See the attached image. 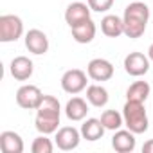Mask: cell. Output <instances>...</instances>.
Instances as JSON below:
<instances>
[{
    "instance_id": "obj_1",
    "label": "cell",
    "mask_w": 153,
    "mask_h": 153,
    "mask_svg": "<svg viewBox=\"0 0 153 153\" xmlns=\"http://www.w3.org/2000/svg\"><path fill=\"white\" fill-rule=\"evenodd\" d=\"M59 115H61V106L59 101L54 96H43L40 106L36 108V117H34V126L40 133L51 135L56 133L59 128Z\"/></svg>"
},
{
    "instance_id": "obj_2",
    "label": "cell",
    "mask_w": 153,
    "mask_h": 153,
    "mask_svg": "<svg viewBox=\"0 0 153 153\" xmlns=\"http://www.w3.org/2000/svg\"><path fill=\"white\" fill-rule=\"evenodd\" d=\"M124 34L131 40L140 38L146 33L148 22H149V7L144 2H131L124 9Z\"/></svg>"
},
{
    "instance_id": "obj_3",
    "label": "cell",
    "mask_w": 153,
    "mask_h": 153,
    "mask_svg": "<svg viewBox=\"0 0 153 153\" xmlns=\"http://www.w3.org/2000/svg\"><path fill=\"white\" fill-rule=\"evenodd\" d=\"M123 117H124V126L133 131L135 135L146 133L149 128L148 114L144 108V103L139 101H126L123 106Z\"/></svg>"
},
{
    "instance_id": "obj_4",
    "label": "cell",
    "mask_w": 153,
    "mask_h": 153,
    "mask_svg": "<svg viewBox=\"0 0 153 153\" xmlns=\"http://www.w3.org/2000/svg\"><path fill=\"white\" fill-rule=\"evenodd\" d=\"M24 34V22L16 15H2L0 16V42L11 43L22 38Z\"/></svg>"
},
{
    "instance_id": "obj_5",
    "label": "cell",
    "mask_w": 153,
    "mask_h": 153,
    "mask_svg": "<svg viewBox=\"0 0 153 153\" xmlns=\"http://www.w3.org/2000/svg\"><path fill=\"white\" fill-rule=\"evenodd\" d=\"M87 76L83 70L79 68H70L61 76V88L67 94H79L87 88Z\"/></svg>"
},
{
    "instance_id": "obj_6",
    "label": "cell",
    "mask_w": 153,
    "mask_h": 153,
    "mask_svg": "<svg viewBox=\"0 0 153 153\" xmlns=\"http://www.w3.org/2000/svg\"><path fill=\"white\" fill-rule=\"evenodd\" d=\"M43 99L42 90L36 85H24L16 90V105L25 110H36Z\"/></svg>"
},
{
    "instance_id": "obj_7",
    "label": "cell",
    "mask_w": 153,
    "mask_h": 153,
    "mask_svg": "<svg viewBox=\"0 0 153 153\" xmlns=\"http://www.w3.org/2000/svg\"><path fill=\"white\" fill-rule=\"evenodd\" d=\"M81 130L74 128V126H63L56 131V137H54V142L56 146L61 149V151H72L79 146V140H81Z\"/></svg>"
},
{
    "instance_id": "obj_8",
    "label": "cell",
    "mask_w": 153,
    "mask_h": 153,
    "mask_svg": "<svg viewBox=\"0 0 153 153\" xmlns=\"http://www.w3.org/2000/svg\"><path fill=\"white\" fill-rule=\"evenodd\" d=\"M124 70H126L128 76H133V78H140V76L148 74V70H149V58H148V54L130 52L124 58Z\"/></svg>"
},
{
    "instance_id": "obj_9",
    "label": "cell",
    "mask_w": 153,
    "mask_h": 153,
    "mask_svg": "<svg viewBox=\"0 0 153 153\" xmlns=\"http://www.w3.org/2000/svg\"><path fill=\"white\" fill-rule=\"evenodd\" d=\"M87 74L94 81H108L114 78V65L105 58H94L87 67Z\"/></svg>"
},
{
    "instance_id": "obj_10",
    "label": "cell",
    "mask_w": 153,
    "mask_h": 153,
    "mask_svg": "<svg viewBox=\"0 0 153 153\" xmlns=\"http://www.w3.org/2000/svg\"><path fill=\"white\" fill-rule=\"evenodd\" d=\"M25 47H27L29 52H33L36 56H42L49 51V38L40 29H29L25 33Z\"/></svg>"
},
{
    "instance_id": "obj_11",
    "label": "cell",
    "mask_w": 153,
    "mask_h": 153,
    "mask_svg": "<svg viewBox=\"0 0 153 153\" xmlns=\"http://www.w3.org/2000/svg\"><path fill=\"white\" fill-rule=\"evenodd\" d=\"M90 6L83 4V2H72L68 4V7L65 9V22L68 24V27H74L85 20L90 18Z\"/></svg>"
},
{
    "instance_id": "obj_12",
    "label": "cell",
    "mask_w": 153,
    "mask_h": 153,
    "mask_svg": "<svg viewBox=\"0 0 153 153\" xmlns=\"http://www.w3.org/2000/svg\"><path fill=\"white\" fill-rule=\"evenodd\" d=\"M9 72L16 81H27L34 72V65L27 56H16L9 65Z\"/></svg>"
},
{
    "instance_id": "obj_13",
    "label": "cell",
    "mask_w": 153,
    "mask_h": 153,
    "mask_svg": "<svg viewBox=\"0 0 153 153\" xmlns=\"http://www.w3.org/2000/svg\"><path fill=\"white\" fill-rule=\"evenodd\" d=\"M137 146L135 133L130 130H117L112 137V148L117 153H131Z\"/></svg>"
},
{
    "instance_id": "obj_14",
    "label": "cell",
    "mask_w": 153,
    "mask_h": 153,
    "mask_svg": "<svg viewBox=\"0 0 153 153\" xmlns=\"http://www.w3.org/2000/svg\"><path fill=\"white\" fill-rule=\"evenodd\" d=\"M70 31H72V38L78 42V43H90V42L96 38L97 27H96V24L92 22V18H88V20L78 24V25L70 27Z\"/></svg>"
},
{
    "instance_id": "obj_15",
    "label": "cell",
    "mask_w": 153,
    "mask_h": 153,
    "mask_svg": "<svg viewBox=\"0 0 153 153\" xmlns=\"http://www.w3.org/2000/svg\"><path fill=\"white\" fill-rule=\"evenodd\" d=\"M88 114V105L85 99L81 97H72L67 101L65 105V115L68 121H74V123H78V121H83Z\"/></svg>"
},
{
    "instance_id": "obj_16",
    "label": "cell",
    "mask_w": 153,
    "mask_h": 153,
    "mask_svg": "<svg viewBox=\"0 0 153 153\" xmlns=\"http://www.w3.org/2000/svg\"><path fill=\"white\" fill-rule=\"evenodd\" d=\"M0 146L4 153H22L24 151V139L11 130L0 133Z\"/></svg>"
},
{
    "instance_id": "obj_17",
    "label": "cell",
    "mask_w": 153,
    "mask_h": 153,
    "mask_svg": "<svg viewBox=\"0 0 153 153\" xmlns=\"http://www.w3.org/2000/svg\"><path fill=\"white\" fill-rule=\"evenodd\" d=\"M101 31L108 38H119L121 34H124V22L117 15H106L101 20Z\"/></svg>"
},
{
    "instance_id": "obj_18",
    "label": "cell",
    "mask_w": 153,
    "mask_h": 153,
    "mask_svg": "<svg viewBox=\"0 0 153 153\" xmlns=\"http://www.w3.org/2000/svg\"><path fill=\"white\" fill-rule=\"evenodd\" d=\"M105 130H106V128L103 126L101 119H94V117H90V119H87V121L81 124V137H83L85 140L94 142V140L103 139Z\"/></svg>"
},
{
    "instance_id": "obj_19",
    "label": "cell",
    "mask_w": 153,
    "mask_h": 153,
    "mask_svg": "<svg viewBox=\"0 0 153 153\" xmlns=\"http://www.w3.org/2000/svg\"><path fill=\"white\" fill-rule=\"evenodd\" d=\"M108 99H110V96H108V90L105 87H101V85H90V87H87V101L92 106L103 108V106L108 105Z\"/></svg>"
},
{
    "instance_id": "obj_20",
    "label": "cell",
    "mask_w": 153,
    "mask_h": 153,
    "mask_svg": "<svg viewBox=\"0 0 153 153\" xmlns=\"http://www.w3.org/2000/svg\"><path fill=\"white\" fill-rule=\"evenodd\" d=\"M149 92H151V87L148 81H135L128 87L126 90V101H139V103H144L148 97H149Z\"/></svg>"
},
{
    "instance_id": "obj_21",
    "label": "cell",
    "mask_w": 153,
    "mask_h": 153,
    "mask_svg": "<svg viewBox=\"0 0 153 153\" xmlns=\"http://www.w3.org/2000/svg\"><path fill=\"white\" fill-rule=\"evenodd\" d=\"M101 123L106 130H112V131H117L121 130V126L124 124V117L123 114H119L117 110H105L101 114Z\"/></svg>"
},
{
    "instance_id": "obj_22",
    "label": "cell",
    "mask_w": 153,
    "mask_h": 153,
    "mask_svg": "<svg viewBox=\"0 0 153 153\" xmlns=\"http://www.w3.org/2000/svg\"><path fill=\"white\" fill-rule=\"evenodd\" d=\"M54 149V144L51 142V139H47V135H38L34 140H33V146H31V151L33 153H52Z\"/></svg>"
},
{
    "instance_id": "obj_23",
    "label": "cell",
    "mask_w": 153,
    "mask_h": 153,
    "mask_svg": "<svg viewBox=\"0 0 153 153\" xmlns=\"http://www.w3.org/2000/svg\"><path fill=\"white\" fill-rule=\"evenodd\" d=\"M87 4L96 13H106L108 9H112L114 0H87Z\"/></svg>"
},
{
    "instance_id": "obj_24",
    "label": "cell",
    "mask_w": 153,
    "mask_h": 153,
    "mask_svg": "<svg viewBox=\"0 0 153 153\" xmlns=\"http://www.w3.org/2000/svg\"><path fill=\"white\" fill-rule=\"evenodd\" d=\"M142 153H153V139L148 140V142H144V146H142Z\"/></svg>"
},
{
    "instance_id": "obj_25",
    "label": "cell",
    "mask_w": 153,
    "mask_h": 153,
    "mask_svg": "<svg viewBox=\"0 0 153 153\" xmlns=\"http://www.w3.org/2000/svg\"><path fill=\"white\" fill-rule=\"evenodd\" d=\"M148 58H149V61H153V43L148 47Z\"/></svg>"
}]
</instances>
